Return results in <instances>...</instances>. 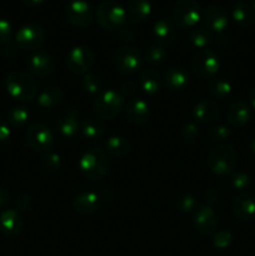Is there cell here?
<instances>
[{
    "mask_svg": "<svg viewBox=\"0 0 255 256\" xmlns=\"http://www.w3.org/2000/svg\"><path fill=\"white\" fill-rule=\"evenodd\" d=\"M8 94L19 102H29L38 95V82L25 72H12L5 78Z\"/></svg>",
    "mask_w": 255,
    "mask_h": 256,
    "instance_id": "cell-1",
    "label": "cell"
},
{
    "mask_svg": "<svg viewBox=\"0 0 255 256\" xmlns=\"http://www.w3.org/2000/svg\"><path fill=\"white\" fill-rule=\"evenodd\" d=\"M96 19L102 29L110 32L122 30L128 20L126 10L115 0H104L96 9Z\"/></svg>",
    "mask_w": 255,
    "mask_h": 256,
    "instance_id": "cell-2",
    "label": "cell"
},
{
    "mask_svg": "<svg viewBox=\"0 0 255 256\" xmlns=\"http://www.w3.org/2000/svg\"><path fill=\"white\" fill-rule=\"evenodd\" d=\"M238 155L232 145H218L208 156V166L212 174L218 176H228L236 168Z\"/></svg>",
    "mask_w": 255,
    "mask_h": 256,
    "instance_id": "cell-3",
    "label": "cell"
},
{
    "mask_svg": "<svg viewBox=\"0 0 255 256\" xmlns=\"http://www.w3.org/2000/svg\"><path fill=\"white\" fill-rule=\"evenodd\" d=\"M109 162L104 152L100 149H92L84 152L79 160V169L86 179L100 180L106 174Z\"/></svg>",
    "mask_w": 255,
    "mask_h": 256,
    "instance_id": "cell-4",
    "label": "cell"
},
{
    "mask_svg": "<svg viewBox=\"0 0 255 256\" xmlns=\"http://www.w3.org/2000/svg\"><path fill=\"white\" fill-rule=\"evenodd\" d=\"M94 108L102 119L114 120L124 109V96L118 90H104L98 94Z\"/></svg>",
    "mask_w": 255,
    "mask_h": 256,
    "instance_id": "cell-5",
    "label": "cell"
},
{
    "mask_svg": "<svg viewBox=\"0 0 255 256\" xmlns=\"http://www.w3.org/2000/svg\"><path fill=\"white\" fill-rule=\"evenodd\" d=\"M200 16H202V10L196 0H178L172 8L174 22L182 29L196 26Z\"/></svg>",
    "mask_w": 255,
    "mask_h": 256,
    "instance_id": "cell-6",
    "label": "cell"
},
{
    "mask_svg": "<svg viewBox=\"0 0 255 256\" xmlns=\"http://www.w3.org/2000/svg\"><path fill=\"white\" fill-rule=\"evenodd\" d=\"M15 42L16 46L22 50L26 52L38 50L45 42L44 29L35 22L24 24L15 34Z\"/></svg>",
    "mask_w": 255,
    "mask_h": 256,
    "instance_id": "cell-7",
    "label": "cell"
},
{
    "mask_svg": "<svg viewBox=\"0 0 255 256\" xmlns=\"http://www.w3.org/2000/svg\"><path fill=\"white\" fill-rule=\"evenodd\" d=\"M94 64V54L84 45L72 48L66 55V66L72 74L85 75Z\"/></svg>",
    "mask_w": 255,
    "mask_h": 256,
    "instance_id": "cell-8",
    "label": "cell"
},
{
    "mask_svg": "<svg viewBox=\"0 0 255 256\" xmlns=\"http://www.w3.org/2000/svg\"><path fill=\"white\" fill-rule=\"evenodd\" d=\"M192 70L202 79H212L220 69L219 56L212 50L202 49L195 54L192 62Z\"/></svg>",
    "mask_w": 255,
    "mask_h": 256,
    "instance_id": "cell-9",
    "label": "cell"
},
{
    "mask_svg": "<svg viewBox=\"0 0 255 256\" xmlns=\"http://www.w3.org/2000/svg\"><path fill=\"white\" fill-rule=\"evenodd\" d=\"M68 22L76 28H89L94 22V12L85 0H72L65 10Z\"/></svg>",
    "mask_w": 255,
    "mask_h": 256,
    "instance_id": "cell-10",
    "label": "cell"
},
{
    "mask_svg": "<svg viewBox=\"0 0 255 256\" xmlns=\"http://www.w3.org/2000/svg\"><path fill=\"white\" fill-rule=\"evenodd\" d=\"M114 64L122 74H135L142 66V56L135 48L122 46L114 55Z\"/></svg>",
    "mask_w": 255,
    "mask_h": 256,
    "instance_id": "cell-11",
    "label": "cell"
},
{
    "mask_svg": "<svg viewBox=\"0 0 255 256\" xmlns=\"http://www.w3.org/2000/svg\"><path fill=\"white\" fill-rule=\"evenodd\" d=\"M28 145L35 152H49L54 144V134L44 124H32L28 128L25 134Z\"/></svg>",
    "mask_w": 255,
    "mask_h": 256,
    "instance_id": "cell-12",
    "label": "cell"
},
{
    "mask_svg": "<svg viewBox=\"0 0 255 256\" xmlns=\"http://www.w3.org/2000/svg\"><path fill=\"white\" fill-rule=\"evenodd\" d=\"M219 220L216 212L209 205H199L192 214V225L198 232L209 235L216 230Z\"/></svg>",
    "mask_w": 255,
    "mask_h": 256,
    "instance_id": "cell-13",
    "label": "cell"
},
{
    "mask_svg": "<svg viewBox=\"0 0 255 256\" xmlns=\"http://www.w3.org/2000/svg\"><path fill=\"white\" fill-rule=\"evenodd\" d=\"M28 66H29L30 72L35 76L46 78L55 69L54 58L45 50H38L30 56Z\"/></svg>",
    "mask_w": 255,
    "mask_h": 256,
    "instance_id": "cell-14",
    "label": "cell"
},
{
    "mask_svg": "<svg viewBox=\"0 0 255 256\" xmlns=\"http://www.w3.org/2000/svg\"><path fill=\"white\" fill-rule=\"evenodd\" d=\"M24 229V219L15 209H5L0 214V232L5 236H18Z\"/></svg>",
    "mask_w": 255,
    "mask_h": 256,
    "instance_id": "cell-15",
    "label": "cell"
},
{
    "mask_svg": "<svg viewBox=\"0 0 255 256\" xmlns=\"http://www.w3.org/2000/svg\"><path fill=\"white\" fill-rule=\"evenodd\" d=\"M232 212L242 222H255V194L244 192L232 202Z\"/></svg>",
    "mask_w": 255,
    "mask_h": 256,
    "instance_id": "cell-16",
    "label": "cell"
},
{
    "mask_svg": "<svg viewBox=\"0 0 255 256\" xmlns=\"http://www.w3.org/2000/svg\"><path fill=\"white\" fill-rule=\"evenodd\" d=\"M204 22L210 32L222 34L229 25V15L228 12L222 6H210L204 12Z\"/></svg>",
    "mask_w": 255,
    "mask_h": 256,
    "instance_id": "cell-17",
    "label": "cell"
},
{
    "mask_svg": "<svg viewBox=\"0 0 255 256\" xmlns=\"http://www.w3.org/2000/svg\"><path fill=\"white\" fill-rule=\"evenodd\" d=\"M100 205L99 195L92 192H84L78 194L72 200V209L82 216H89L98 212Z\"/></svg>",
    "mask_w": 255,
    "mask_h": 256,
    "instance_id": "cell-18",
    "label": "cell"
},
{
    "mask_svg": "<svg viewBox=\"0 0 255 256\" xmlns=\"http://www.w3.org/2000/svg\"><path fill=\"white\" fill-rule=\"evenodd\" d=\"M79 116V112L74 108L66 110V112L60 115L56 122V126L62 136L68 138V139L76 136L78 132H80Z\"/></svg>",
    "mask_w": 255,
    "mask_h": 256,
    "instance_id": "cell-19",
    "label": "cell"
},
{
    "mask_svg": "<svg viewBox=\"0 0 255 256\" xmlns=\"http://www.w3.org/2000/svg\"><path fill=\"white\" fill-rule=\"evenodd\" d=\"M152 38L159 45L172 44L176 39V24L168 18H162L152 25Z\"/></svg>",
    "mask_w": 255,
    "mask_h": 256,
    "instance_id": "cell-20",
    "label": "cell"
},
{
    "mask_svg": "<svg viewBox=\"0 0 255 256\" xmlns=\"http://www.w3.org/2000/svg\"><path fill=\"white\" fill-rule=\"evenodd\" d=\"M126 116L132 124L136 125V126H142L148 122L150 116L149 105L146 102L142 99H138V98H132L128 102L126 105Z\"/></svg>",
    "mask_w": 255,
    "mask_h": 256,
    "instance_id": "cell-21",
    "label": "cell"
},
{
    "mask_svg": "<svg viewBox=\"0 0 255 256\" xmlns=\"http://www.w3.org/2000/svg\"><path fill=\"white\" fill-rule=\"evenodd\" d=\"M219 112V105L215 100L204 99L198 102V104H195V106L192 108V114L196 122L208 124V122H212L218 119Z\"/></svg>",
    "mask_w": 255,
    "mask_h": 256,
    "instance_id": "cell-22",
    "label": "cell"
},
{
    "mask_svg": "<svg viewBox=\"0 0 255 256\" xmlns=\"http://www.w3.org/2000/svg\"><path fill=\"white\" fill-rule=\"evenodd\" d=\"M228 122L232 128H244L252 119V109L248 104L242 102H236L229 106L226 112Z\"/></svg>",
    "mask_w": 255,
    "mask_h": 256,
    "instance_id": "cell-23",
    "label": "cell"
},
{
    "mask_svg": "<svg viewBox=\"0 0 255 256\" xmlns=\"http://www.w3.org/2000/svg\"><path fill=\"white\" fill-rule=\"evenodd\" d=\"M189 79V72L184 68H170L164 75V84L168 89L172 90V92H179L188 86Z\"/></svg>",
    "mask_w": 255,
    "mask_h": 256,
    "instance_id": "cell-24",
    "label": "cell"
},
{
    "mask_svg": "<svg viewBox=\"0 0 255 256\" xmlns=\"http://www.w3.org/2000/svg\"><path fill=\"white\" fill-rule=\"evenodd\" d=\"M152 12V2L150 0H132L128 5V19L134 24H140L144 22Z\"/></svg>",
    "mask_w": 255,
    "mask_h": 256,
    "instance_id": "cell-25",
    "label": "cell"
},
{
    "mask_svg": "<svg viewBox=\"0 0 255 256\" xmlns=\"http://www.w3.org/2000/svg\"><path fill=\"white\" fill-rule=\"evenodd\" d=\"M80 132L82 136L92 142L100 140L105 134V125L95 118H88L80 122Z\"/></svg>",
    "mask_w": 255,
    "mask_h": 256,
    "instance_id": "cell-26",
    "label": "cell"
},
{
    "mask_svg": "<svg viewBox=\"0 0 255 256\" xmlns=\"http://www.w3.org/2000/svg\"><path fill=\"white\" fill-rule=\"evenodd\" d=\"M64 99V92L60 88L49 86L42 90L36 99V105L42 109H52L58 106Z\"/></svg>",
    "mask_w": 255,
    "mask_h": 256,
    "instance_id": "cell-27",
    "label": "cell"
},
{
    "mask_svg": "<svg viewBox=\"0 0 255 256\" xmlns=\"http://www.w3.org/2000/svg\"><path fill=\"white\" fill-rule=\"evenodd\" d=\"M139 85L149 95L156 94L162 86V78L154 69H144L139 75Z\"/></svg>",
    "mask_w": 255,
    "mask_h": 256,
    "instance_id": "cell-28",
    "label": "cell"
},
{
    "mask_svg": "<svg viewBox=\"0 0 255 256\" xmlns=\"http://www.w3.org/2000/svg\"><path fill=\"white\" fill-rule=\"evenodd\" d=\"M232 20L242 28L252 26L255 20V12L252 6L245 2H236L232 10Z\"/></svg>",
    "mask_w": 255,
    "mask_h": 256,
    "instance_id": "cell-29",
    "label": "cell"
},
{
    "mask_svg": "<svg viewBox=\"0 0 255 256\" xmlns=\"http://www.w3.org/2000/svg\"><path fill=\"white\" fill-rule=\"evenodd\" d=\"M130 142L126 138L114 135L110 136L106 142L108 154L114 158H124L129 152Z\"/></svg>",
    "mask_w": 255,
    "mask_h": 256,
    "instance_id": "cell-30",
    "label": "cell"
},
{
    "mask_svg": "<svg viewBox=\"0 0 255 256\" xmlns=\"http://www.w3.org/2000/svg\"><path fill=\"white\" fill-rule=\"evenodd\" d=\"M190 42L192 45L199 49H205L210 42H212V35L208 28L205 26H195L190 32Z\"/></svg>",
    "mask_w": 255,
    "mask_h": 256,
    "instance_id": "cell-31",
    "label": "cell"
},
{
    "mask_svg": "<svg viewBox=\"0 0 255 256\" xmlns=\"http://www.w3.org/2000/svg\"><path fill=\"white\" fill-rule=\"evenodd\" d=\"M209 92L216 99H226L232 95V86L225 79H212L209 82Z\"/></svg>",
    "mask_w": 255,
    "mask_h": 256,
    "instance_id": "cell-32",
    "label": "cell"
},
{
    "mask_svg": "<svg viewBox=\"0 0 255 256\" xmlns=\"http://www.w3.org/2000/svg\"><path fill=\"white\" fill-rule=\"evenodd\" d=\"M29 119V110L25 106H14L8 112V122L14 128H22Z\"/></svg>",
    "mask_w": 255,
    "mask_h": 256,
    "instance_id": "cell-33",
    "label": "cell"
},
{
    "mask_svg": "<svg viewBox=\"0 0 255 256\" xmlns=\"http://www.w3.org/2000/svg\"><path fill=\"white\" fill-rule=\"evenodd\" d=\"M80 88L88 94H99L100 89H102V79L96 74L88 72V74L82 75V78L80 79Z\"/></svg>",
    "mask_w": 255,
    "mask_h": 256,
    "instance_id": "cell-34",
    "label": "cell"
},
{
    "mask_svg": "<svg viewBox=\"0 0 255 256\" xmlns=\"http://www.w3.org/2000/svg\"><path fill=\"white\" fill-rule=\"evenodd\" d=\"M168 52L162 45H152L145 52L144 59L150 65H160L166 60Z\"/></svg>",
    "mask_w": 255,
    "mask_h": 256,
    "instance_id": "cell-35",
    "label": "cell"
},
{
    "mask_svg": "<svg viewBox=\"0 0 255 256\" xmlns=\"http://www.w3.org/2000/svg\"><path fill=\"white\" fill-rule=\"evenodd\" d=\"M42 166L48 172H58L62 166V156L56 152H48L42 158Z\"/></svg>",
    "mask_w": 255,
    "mask_h": 256,
    "instance_id": "cell-36",
    "label": "cell"
},
{
    "mask_svg": "<svg viewBox=\"0 0 255 256\" xmlns=\"http://www.w3.org/2000/svg\"><path fill=\"white\" fill-rule=\"evenodd\" d=\"M175 206L179 212H194L198 206V202L195 196L190 194H182L175 200Z\"/></svg>",
    "mask_w": 255,
    "mask_h": 256,
    "instance_id": "cell-37",
    "label": "cell"
},
{
    "mask_svg": "<svg viewBox=\"0 0 255 256\" xmlns=\"http://www.w3.org/2000/svg\"><path fill=\"white\" fill-rule=\"evenodd\" d=\"M230 185L234 190L238 192H244L245 189H248L250 185V178L246 172H236L232 175L230 178Z\"/></svg>",
    "mask_w": 255,
    "mask_h": 256,
    "instance_id": "cell-38",
    "label": "cell"
},
{
    "mask_svg": "<svg viewBox=\"0 0 255 256\" xmlns=\"http://www.w3.org/2000/svg\"><path fill=\"white\" fill-rule=\"evenodd\" d=\"M232 234L228 230H220L212 238V244L216 249H226L232 245Z\"/></svg>",
    "mask_w": 255,
    "mask_h": 256,
    "instance_id": "cell-39",
    "label": "cell"
},
{
    "mask_svg": "<svg viewBox=\"0 0 255 256\" xmlns=\"http://www.w3.org/2000/svg\"><path fill=\"white\" fill-rule=\"evenodd\" d=\"M230 136V130L225 125H216L209 130V139L212 142H224Z\"/></svg>",
    "mask_w": 255,
    "mask_h": 256,
    "instance_id": "cell-40",
    "label": "cell"
},
{
    "mask_svg": "<svg viewBox=\"0 0 255 256\" xmlns=\"http://www.w3.org/2000/svg\"><path fill=\"white\" fill-rule=\"evenodd\" d=\"M12 38V26L10 22L0 18V45H8Z\"/></svg>",
    "mask_w": 255,
    "mask_h": 256,
    "instance_id": "cell-41",
    "label": "cell"
},
{
    "mask_svg": "<svg viewBox=\"0 0 255 256\" xmlns=\"http://www.w3.org/2000/svg\"><path fill=\"white\" fill-rule=\"evenodd\" d=\"M182 136L186 142H194L199 136V126L194 124V122H188V124L182 126Z\"/></svg>",
    "mask_w": 255,
    "mask_h": 256,
    "instance_id": "cell-42",
    "label": "cell"
},
{
    "mask_svg": "<svg viewBox=\"0 0 255 256\" xmlns=\"http://www.w3.org/2000/svg\"><path fill=\"white\" fill-rule=\"evenodd\" d=\"M15 206H16L18 212H28L32 208V199L30 195L28 194H20L18 195L15 199Z\"/></svg>",
    "mask_w": 255,
    "mask_h": 256,
    "instance_id": "cell-43",
    "label": "cell"
},
{
    "mask_svg": "<svg viewBox=\"0 0 255 256\" xmlns=\"http://www.w3.org/2000/svg\"><path fill=\"white\" fill-rule=\"evenodd\" d=\"M10 136H12V130H10L9 125L0 119V144H5L9 142Z\"/></svg>",
    "mask_w": 255,
    "mask_h": 256,
    "instance_id": "cell-44",
    "label": "cell"
},
{
    "mask_svg": "<svg viewBox=\"0 0 255 256\" xmlns=\"http://www.w3.org/2000/svg\"><path fill=\"white\" fill-rule=\"evenodd\" d=\"M202 199H204L205 202V205H212V204H215V202H218V199H219V194H218L216 190L214 189H208L205 190L204 194H202Z\"/></svg>",
    "mask_w": 255,
    "mask_h": 256,
    "instance_id": "cell-45",
    "label": "cell"
},
{
    "mask_svg": "<svg viewBox=\"0 0 255 256\" xmlns=\"http://www.w3.org/2000/svg\"><path fill=\"white\" fill-rule=\"evenodd\" d=\"M136 92V85L132 82H124L122 85V96H132Z\"/></svg>",
    "mask_w": 255,
    "mask_h": 256,
    "instance_id": "cell-46",
    "label": "cell"
},
{
    "mask_svg": "<svg viewBox=\"0 0 255 256\" xmlns=\"http://www.w3.org/2000/svg\"><path fill=\"white\" fill-rule=\"evenodd\" d=\"M120 40L124 42H132L134 40V32L130 29H122L119 32Z\"/></svg>",
    "mask_w": 255,
    "mask_h": 256,
    "instance_id": "cell-47",
    "label": "cell"
},
{
    "mask_svg": "<svg viewBox=\"0 0 255 256\" xmlns=\"http://www.w3.org/2000/svg\"><path fill=\"white\" fill-rule=\"evenodd\" d=\"M10 202V195L8 192V190H5L4 188L0 186V209L5 208Z\"/></svg>",
    "mask_w": 255,
    "mask_h": 256,
    "instance_id": "cell-48",
    "label": "cell"
},
{
    "mask_svg": "<svg viewBox=\"0 0 255 256\" xmlns=\"http://www.w3.org/2000/svg\"><path fill=\"white\" fill-rule=\"evenodd\" d=\"M115 196V192L110 189H105L102 190V192L99 194L100 200H104V202H112Z\"/></svg>",
    "mask_w": 255,
    "mask_h": 256,
    "instance_id": "cell-49",
    "label": "cell"
},
{
    "mask_svg": "<svg viewBox=\"0 0 255 256\" xmlns=\"http://www.w3.org/2000/svg\"><path fill=\"white\" fill-rule=\"evenodd\" d=\"M248 98H249V102H250V105H252V109H255V85H252V89L249 90Z\"/></svg>",
    "mask_w": 255,
    "mask_h": 256,
    "instance_id": "cell-50",
    "label": "cell"
},
{
    "mask_svg": "<svg viewBox=\"0 0 255 256\" xmlns=\"http://www.w3.org/2000/svg\"><path fill=\"white\" fill-rule=\"evenodd\" d=\"M22 2L28 6H38V5H42L45 0H22Z\"/></svg>",
    "mask_w": 255,
    "mask_h": 256,
    "instance_id": "cell-51",
    "label": "cell"
},
{
    "mask_svg": "<svg viewBox=\"0 0 255 256\" xmlns=\"http://www.w3.org/2000/svg\"><path fill=\"white\" fill-rule=\"evenodd\" d=\"M250 149H252V154L255 155V139L252 140V142H250Z\"/></svg>",
    "mask_w": 255,
    "mask_h": 256,
    "instance_id": "cell-52",
    "label": "cell"
},
{
    "mask_svg": "<svg viewBox=\"0 0 255 256\" xmlns=\"http://www.w3.org/2000/svg\"><path fill=\"white\" fill-rule=\"evenodd\" d=\"M252 9H254L255 12V0H252Z\"/></svg>",
    "mask_w": 255,
    "mask_h": 256,
    "instance_id": "cell-53",
    "label": "cell"
}]
</instances>
